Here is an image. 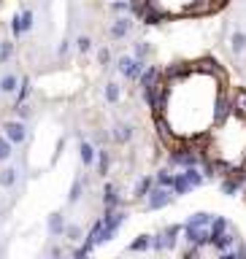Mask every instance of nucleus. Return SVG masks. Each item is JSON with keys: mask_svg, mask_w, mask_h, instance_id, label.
<instances>
[{"mask_svg": "<svg viewBox=\"0 0 246 259\" xmlns=\"http://www.w3.org/2000/svg\"><path fill=\"white\" fill-rule=\"evenodd\" d=\"M173 197H176V192L170 189V186L154 184V186H152V192L146 194V208H149V210H160V208L170 205V202H173Z\"/></svg>", "mask_w": 246, "mask_h": 259, "instance_id": "nucleus-1", "label": "nucleus"}, {"mask_svg": "<svg viewBox=\"0 0 246 259\" xmlns=\"http://www.w3.org/2000/svg\"><path fill=\"white\" fill-rule=\"evenodd\" d=\"M106 227H103V243H109L114 235L119 232V227L125 224V219H127V213L122 208H111V210H106Z\"/></svg>", "mask_w": 246, "mask_h": 259, "instance_id": "nucleus-2", "label": "nucleus"}, {"mask_svg": "<svg viewBox=\"0 0 246 259\" xmlns=\"http://www.w3.org/2000/svg\"><path fill=\"white\" fill-rule=\"evenodd\" d=\"M235 243H238V232H235V227L230 224L225 232H219V235H211V246H214L219 254H225V251H230Z\"/></svg>", "mask_w": 246, "mask_h": 259, "instance_id": "nucleus-3", "label": "nucleus"}, {"mask_svg": "<svg viewBox=\"0 0 246 259\" xmlns=\"http://www.w3.org/2000/svg\"><path fill=\"white\" fill-rule=\"evenodd\" d=\"M3 135L14 146H22L24 141H27V130H24L22 121H6V124H3Z\"/></svg>", "mask_w": 246, "mask_h": 259, "instance_id": "nucleus-4", "label": "nucleus"}, {"mask_svg": "<svg viewBox=\"0 0 246 259\" xmlns=\"http://www.w3.org/2000/svg\"><path fill=\"white\" fill-rule=\"evenodd\" d=\"M170 248H176V235H170L168 230L152 235V251H170Z\"/></svg>", "mask_w": 246, "mask_h": 259, "instance_id": "nucleus-5", "label": "nucleus"}, {"mask_svg": "<svg viewBox=\"0 0 246 259\" xmlns=\"http://www.w3.org/2000/svg\"><path fill=\"white\" fill-rule=\"evenodd\" d=\"M111 138L117 143H130L133 141V124H127V121H117V124H114V130H111Z\"/></svg>", "mask_w": 246, "mask_h": 259, "instance_id": "nucleus-6", "label": "nucleus"}, {"mask_svg": "<svg viewBox=\"0 0 246 259\" xmlns=\"http://www.w3.org/2000/svg\"><path fill=\"white\" fill-rule=\"evenodd\" d=\"M233 116L246 119V89L243 87H238L233 92Z\"/></svg>", "mask_w": 246, "mask_h": 259, "instance_id": "nucleus-7", "label": "nucleus"}, {"mask_svg": "<svg viewBox=\"0 0 246 259\" xmlns=\"http://www.w3.org/2000/svg\"><path fill=\"white\" fill-rule=\"evenodd\" d=\"M79 154H81V165L84 167H92L95 165V159H97V149L89 141H81V146H79Z\"/></svg>", "mask_w": 246, "mask_h": 259, "instance_id": "nucleus-8", "label": "nucleus"}, {"mask_svg": "<svg viewBox=\"0 0 246 259\" xmlns=\"http://www.w3.org/2000/svg\"><path fill=\"white\" fill-rule=\"evenodd\" d=\"M219 189H222V194H227V197H235V194H241V192H243V189H241V181H238V178H235L233 173L222 178Z\"/></svg>", "mask_w": 246, "mask_h": 259, "instance_id": "nucleus-9", "label": "nucleus"}, {"mask_svg": "<svg viewBox=\"0 0 246 259\" xmlns=\"http://www.w3.org/2000/svg\"><path fill=\"white\" fill-rule=\"evenodd\" d=\"M109 32H111V38H117V40L127 38V32H130V19H127V16H117Z\"/></svg>", "mask_w": 246, "mask_h": 259, "instance_id": "nucleus-10", "label": "nucleus"}, {"mask_svg": "<svg viewBox=\"0 0 246 259\" xmlns=\"http://www.w3.org/2000/svg\"><path fill=\"white\" fill-rule=\"evenodd\" d=\"M152 186H154V178H152V176H141V178L135 181L133 197H135V200H146V194L152 192Z\"/></svg>", "mask_w": 246, "mask_h": 259, "instance_id": "nucleus-11", "label": "nucleus"}, {"mask_svg": "<svg viewBox=\"0 0 246 259\" xmlns=\"http://www.w3.org/2000/svg\"><path fill=\"white\" fill-rule=\"evenodd\" d=\"M103 205H106V210H111V208H122V194H119V189H117L114 184H109V186H106Z\"/></svg>", "mask_w": 246, "mask_h": 259, "instance_id": "nucleus-12", "label": "nucleus"}, {"mask_svg": "<svg viewBox=\"0 0 246 259\" xmlns=\"http://www.w3.org/2000/svg\"><path fill=\"white\" fill-rule=\"evenodd\" d=\"M16 181H19V170L16 167H3L0 170V186H3V189H11V186H16Z\"/></svg>", "mask_w": 246, "mask_h": 259, "instance_id": "nucleus-13", "label": "nucleus"}, {"mask_svg": "<svg viewBox=\"0 0 246 259\" xmlns=\"http://www.w3.org/2000/svg\"><path fill=\"white\" fill-rule=\"evenodd\" d=\"M16 89H19V78H16L14 73H6V76H0V92H3V95H14Z\"/></svg>", "mask_w": 246, "mask_h": 259, "instance_id": "nucleus-14", "label": "nucleus"}, {"mask_svg": "<svg viewBox=\"0 0 246 259\" xmlns=\"http://www.w3.org/2000/svg\"><path fill=\"white\" fill-rule=\"evenodd\" d=\"M192 189H195V186L190 184V178L184 176V170L173 176V192H176V194H190Z\"/></svg>", "mask_w": 246, "mask_h": 259, "instance_id": "nucleus-15", "label": "nucleus"}, {"mask_svg": "<svg viewBox=\"0 0 246 259\" xmlns=\"http://www.w3.org/2000/svg\"><path fill=\"white\" fill-rule=\"evenodd\" d=\"M211 222H214V213H206V210H198V213H192V216L187 219L184 224H192V227H211Z\"/></svg>", "mask_w": 246, "mask_h": 259, "instance_id": "nucleus-16", "label": "nucleus"}, {"mask_svg": "<svg viewBox=\"0 0 246 259\" xmlns=\"http://www.w3.org/2000/svg\"><path fill=\"white\" fill-rule=\"evenodd\" d=\"M230 49H233V54H243L246 52V32L243 30H235L230 35Z\"/></svg>", "mask_w": 246, "mask_h": 259, "instance_id": "nucleus-17", "label": "nucleus"}, {"mask_svg": "<svg viewBox=\"0 0 246 259\" xmlns=\"http://www.w3.org/2000/svg\"><path fill=\"white\" fill-rule=\"evenodd\" d=\"M109 167H111V154H109V149H97V173L100 176H109Z\"/></svg>", "mask_w": 246, "mask_h": 259, "instance_id": "nucleus-18", "label": "nucleus"}, {"mask_svg": "<svg viewBox=\"0 0 246 259\" xmlns=\"http://www.w3.org/2000/svg\"><path fill=\"white\" fill-rule=\"evenodd\" d=\"M46 227H49V232H52L54 238H57V235H62V232H65V219H62V213H52V216H49V222H46Z\"/></svg>", "mask_w": 246, "mask_h": 259, "instance_id": "nucleus-19", "label": "nucleus"}, {"mask_svg": "<svg viewBox=\"0 0 246 259\" xmlns=\"http://www.w3.org/2000/svg\"><path fill=\"white\" fill-rule=\"evenodd\" d=\"M127 6H130V14L135 19H144L146 11H149V0H127Z\"/></svg>", "mask_w": 246, "mask_h": 259, "instance_id": "nucleus-20", "label": "nucleus"}, {"mask_svg": "<svg viewBox=\"0 0 246 259\" xmlns=\"http://www.w3.org/2000/svg\"><path fill=\"white\" fill-rule=\"evenodd\" d=\"M14 52H16V44H14V40H0V65H6L8 60H11V57H14Z\"/></svg>", "mask_w": 246, "mask_h": 259, "instance_id": "nucleus-21", "label": "nucleus"}, {"mask_svg": "<svg viewBox=\"0 0 246 259\" xmlns=\"http://www.w3.org/2000/svg\"><path fill=\"white\" fill-rule=\"evenodd\" d=\"M119 97H122V89H119V84L117 81H109L106 84V103H119Z\"/></svg>", "mask_w": 246, "mask_h": 259, "instance_id": "nucleus-22", "label": "nucleus"}, {"mask_svg": "<svg viewBox=\"0 0 246 259\" xmlns=\"http://www.w3.org/2000/svg\"><path fill=\"white\" fill-rule=\"evenodd\" d=\"M65 240H71V243H79V240H84V230H81L79 224H68L65 227Z\"/></svg>", "mask_w": 246, "mask_h": 259, "instance_id": "nucleus-23", "label": "nucleus"}, {"mask_svg": "<svg viewBox=\"0 0 246 259\" xmlns=\"http://www.w3.org/2000/svg\"><path fill=\"white\" fill-rule=\"evenodd\" d=\"M149 248H152V235H138L130 243V251H149Z\"/></svg>", "mask_w": 246, "mask_h": 259, "instance_id": "nucleus-24", "label": "nucleus"}, {"mask_svg": "<svg viewBox=\"0 0 246 259\" xmlns=\"http://www.w3.org/2000/svg\"><path fill=\"white\" fill-rule=\"evenodd\" d=\"M11 154H14V143L3 135V138H0V162H8V159H11Z\"/></svg>", "mask_w": 246, "mask_h": 259, "instance_id": "nucleus-25", "label": "nucleus"}, {"mask_svg": "<svg viewBox=\"0 0 246 259\" xmlns=\"http://www.w3.org/2000/svg\"><path fill=\"white\" fill-rule=\"evenodd\" d=\"M27 97H30V78H22L19 81V89H16V105H22Z\"/></svg>", "mask_w": 246, "mask_h": 259, "instance_id": "nucleus-26", "label": "nucleus"}, {"mask_svg": "<svg viewBox=\"0 0 246 259\" xmlns=\"http://www.w3.org/2000/svg\"><path fill=\"white\" fill-rule=\"evenodd\" d=\"M154 184H160V186H170L173 189V173H170V167H162L157 178H154Z\"/></svg>", "mask_w": 246, "mask_h": 259, "instance_id": "nucleus-27", "label": "nucleus"}, {"mask_svg": "<svg viewBox=\"0 0 246 259\" xmlns=\"http://www.w3.org/2000/svg\"><path fill=\"white\" fill-rule=\"evenodd\" d=\"M149 52H152V46L146 44V40H135V44H133V54L138 57V60H146Z\"/></svg>", "mask_w": 246, "mask_h": 259, "instance_id": "nucleus-28", "label": "nucleus"}, {"mask_svg": "<svg viewBox=\"0 0 246 259\" xmlns=\"http://www.w3.org/2000/svg\"><path fill=\"white\" fill-rule=\"evenodd\" d=\"M227 227H230V222H227L225 216H214V222H211L208 230H211V235H219V232H225Z\"/></svg>", "mask_w": 246, "mask_h": 259, "instance_id": "nucleus-29", "label": "nucleus"}, {"mask_svg": "<svg viewBox=\"0 0 246 259\" xmlns=\"http://www.w3.org/2000/svg\"><path fill=\"white\" fill-rule=\"evenodd\" d=\"M81 192H84V184H81V178H76L71 186V194H68V202H79L81 200Z\"/></svg>", "mask_w": 246, "mask_h": 259, "instance_id": "nucleus-30", "label": "nucleus"}, {"mask_svg": "<svg viewBox=\"0 0 246 259\" xmlns=\"http://www.w3.org/2000/svg\"><path fill=\"white\" fill-rule=\"evenodd\" d=\"M135 57H117V70L122 73V76H127V70H130V65H133Z\"/></svg>", "mask_w": 246, "mask_h": 259, "instance_id": "nucleus-31", "label": "nucleus"}, {"mask_svg": "<svg viewBox=\"0 0 246 259\" xmlns=\"http://www.w3.org/2000/svg\"><path fill=\"white\" fill-rule=\"evenodd\" d=\"M19 16H22V30L30 32V30H32V19H36V16H32V11H30V8H24Z\"/></svg>", "mask_w": 246, "mask_h": 259, "instance_id": "nucleus-32", "label": "nucleus"}, {"mask_svg": "<svg viewBox=\"0 0 246 259\" xmlns=\"http://www.w3.org/2000/svg\"><path fill=\"white\" fill-rule=\"evenodd\" d=\"M76 49H79L81 54H87L89 49H92V38H89V35H79L76 38Z\"/></svg>", "mask_w": 246, "mask_h": 259, "instance_id": "nucleus-33", "label": "nucleus"}, {"mask_svg": "<svg viewBox=\"0 0 246 259\" xmlns=\"http://www.w3.org/2000/svg\"><path fill=\"white\" fill-rule=\"evenodd\" d=\"M11 32H14V38H22V35H24V30H22V16H19V14L11 16Z\"/></svg>", "mask_w": 246, "mask_h": 259, "instance_id": "nucleus-34", "label": "nucleus"}, {"mask_svg": "<svg viewBox=\"0 0 246 259\" xmlns=\"http://www.w3.org/2000/svg\"><path fill=\"white\" fill-rule=\"evenodd\" d=\"M97 62H100L103 68H106V65H109V62H111V52H109V49H106V46H103V49H97Z\"/></svg>", "mask_w": 246, "mask_h": 259, "instance_id": "nucleus-35", "label": "nucleus"}, {"mask_svg": "<svg viewBox=\"0 0 246 259\" xmlns=\"http://www.w3.org/2000/svg\"><path fill=\"white\" fill-rule=\"evenodd\" d=\"M111 11H114V14H125V11H130V6L122 3V0H114V3H111Z\"/></svg>", "mask_w": 246, "mask_h": 259, "instance_id": "nucleus-36", "label": "nucleus"}]
</instances>
